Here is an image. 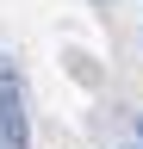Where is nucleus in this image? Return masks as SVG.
I'll list each match as a JSON object with an SVG mask.
<instances>
[{
	"instance_id": "f03ea898",
	"label": "nucleus",
	"mask_w": 143,
	"mask_h": 149,
	"mask_svg": "<svg viewBox=\"0 0 143 149\" xmlns=\"http://www.w3.org/2000/svg\"><path fill=\"white\" fill-rule=\"evenodd\" d=\"M137 143H143V118H137Z\"/></svg>"
},
{
	"instance_id": "20e7f679",
	"label": "nucleus",
	"mask_w": 143,
	"mask_h": 149,
	"mask_svg": "<svg viewBox=\"0 0 143 149\" xmlns=\"http://www.w3.org/2000/svg\"><path fill=\"white\" fill-rule=\"evenodd\" d=\"M100 6H106V0H100Z\"/></svg>"
},
{
	"instance_id": "7ed1b4c3",
	"label": "nucleus",
	"mask_w": 143,
	"mask_h": 149,
	"mask_svg": "<svg viewBox=\"0 0 143 149\" xmlns=\"http://www.w3.org/2000/svg\"><path fill=\"white\" fill-rule=\"evenodd\" d=\"M124 149H143V143H124Z\"/></svg>"
},
{
	"instance_id": "f257e3e1",
	"label": "nucleus",
	"mask_w": 143,
	"mask_h": 149,
	"mask_svg": "<svg viewBox=\"0 0 143 149\" xmlns=\"http://www.w3.org/2000/svg\"><path fill=\"white\" fill-rule=\"evenodd\" d=\"M0 149H31V93L13 56H0Z\"/></svg>"
}]
</instances>
